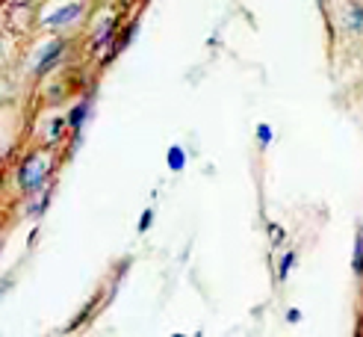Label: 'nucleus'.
<instances>
[{"label": "nucleus", "mask_w": 363, "mask_h": 337, "mask_svg": "<svg viewBox=\"0 0 363 337\" xmlns=\"http://www.w3.org/2000/svg\"><path fill=\"white\" fill-rule=\"evenodd\" d=\"M286 319H289V323H298V319H301V311H298V308H289V311H286Z\"/></svg>", "instance_id": "13"}, {"label": "nucleus", "mask_w": 363, "mask_h": 337, "mask_svg": "<svg viewBox=\"0 0 363 337\" xmlns=\"http://www.w3.org/2000/svg\"><path fill=\"white\" fill-rule=\"evenodd\" d=\"M352 270H354V275H363V228L357 231V237H354V252H352Z\"/></svg>", "instance_id": "6"}, {"label": "nucleus", "mask_w": 363, "mask_h": 337, "mask_svg": "<svg viewBox=\"0 0 363 337\" xmlns=\"http://www.w3.org/2000/svg\"><path fill=\"white\" fill-rule=\"evenodd\" d=\"M62 50H65V42H62V39L48 42V45L39 50V60H35V74H48V71L62 60Z\"/></svg>", "instance_id": "2"}, {"label": "nucleus", "mask_w": 363, "mask_h": 337, "mask_svg": "<svg viewBox=\"0 0 363 337\" xmlns=\"http://www.w3.org/2000/svg\"><path fill=\"white\" fill-rule=\"evenodd\" d=\"M169 169L172 172H184L186 169V151L180 145H172L169 148Z\"/></svg>", "instance_id": "7"}, {"label": "nucleus", "mask_w": 363, "mask_h": 337, "mask_svg": "<svg viewBox=\"0 0 363 337\" xmlns=\"http://www.w3.org/2000/svg\"><path fill=\"white\" fill-rule=\"evenodd\" d=\"M62 128H65V121H62V118L53 121V124H50V139H60V136H62Z\"/></svg>", "instance_id": "11"}, {"label": "nucleus", "mask_w": 363, "mask_h": 337, "mask_svg": "<svg viewBox=\"0 0 363 337\" xmlns=\"http://www.w3.org/2000/svg\"><path fill=\"white\" fill-rule=\"evenodd\" d=\"M48 175H50V157L48 154H30L24 163L18 166V187L30 195H35V192L45 189Z\"/></svg>", "instance_id": "1"}, {"label": "nucleus", "mask_w": 363, "mask_h": 337, "mask_svg": "<svg viewBox=\"0 0 363 337\" xmlns=\"http://www.w3.org/2000/svg\"><path fill=\"white\" fill-rule=\"evenodd\" d=\"M116 35V18H106V21L98 27V33H95V48H101V45H106Z\"/></svg>", "instance_id": "5"}, {"label": "nucleus", "mask_w": 363, "mask_h": 337, "mask_svg": "<svg viewBox=\"0 0 363 337\" xmlns=\"http://www.w3.org/2000/svg\"><path fill=\"white\" fill-rule=\"evenodd\" d=\"M257 142H260V148L272 145V128L269 124H257Z\"/></svg>", "instance_id": "9"}, {"label": "nucleus", "mask_w": 363, "mask_h": 337, "mask_svg": "<svg viewBox=\"0 0 363 337\" xmlns=\"http://www.w3.org/2000/svg\"><path fill=\"white\" fill-rule=\"evenodd\" d=\"M192 337H204V331H195V334H192Z\"/></svg>", "instance_id": "14"}, {"label": "nucleus", "mask_w": 363, "mask_h": 337, "mask_svg": "<svg viewBox=\"0 0 363 337\" xmlns=\"http://www.w3.org/2000/svg\"><path fill=\"white\" fill-rule=\"evenodd\" d=\"M89 116H92V101H80V104L74 106V110L68 113L65 124L71 128V133H74V142H80V136H83V128H86Z\"/></svg>", "instance_id": "3"}, {"label": "nucleus", "mask_w": 363, "mask_h": 337, "mask_svg": "<svg viewBox=\"0 0 363 337\" xmlns=\"http://www.w3.org/2000/svg\"><path fill=\"white\" fill-rule=\"evenodd\" d=\"M80 15H83V4H68V6H62L57 12H50L45 18V24L48 27H65V24H74Z\"/></svg>", "instance_id": "4"}, {"label": "nucleus", "mask_w": 363, "mask_h": 337, "mask_svg": "<svg viewBox=\"0 0 363 337\" xmlns=\"http://www.w3.org/2000/svg\"><path fill=\"white\" fill-rule=\"evenodd\" d=\"M177 337H180V334H177Z\"/></svg>", "instance_id": "15"}, {"label": "nucleus", "mask_w": 363, "mask_h": 337, "mask_svg": "<svg viewBox=\"0 0 363 337\" xmlns=\"http://www.w3.org/2000/svg\"><path fill=\"white\" fill-rule=\"evenodd\" d=\"M151 225H154V207H148V210H145L142 216H139V234H145V231H148Z\"/></svg>", "instance_id": "10"}, {"label": "nucleus", "mask_w": 363, "mask_h": 337, "mask_svg": "<svg viewBox=\"0 0 363 337\" xmlns=\"http://www.w3.org/2000/svg\"><path fill=\"white\" fill-rule=\"evenodd\" d=\"M269 231H272V243H275V245H278V243H284V237H286V234H284V228H278V225H272Z\"/></svg>", "instance_id": "12"}, {"label": "nucleus", "mask_w": 363, "mask_h": 337, "mask_svg": "<svg viewBox=\"0 0 363 337\" xmlns=\"http://www.w3.org/2000/svg\"><path fill=\"white\" fill-rule=\"evenodd\" d=\"M296 260H298V255H296V252H286V255L281 258V263H278V278H281V281H286V278H289V272H293Z\"/></svg>", "instance_id": "8"}]
</instances>
